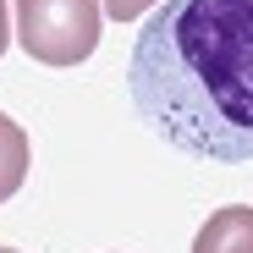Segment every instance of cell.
Here are the masks:
<instances>
[{
  "label": "cell",
  "instance_id": "6da1fadb",
  "mask_svg": "<svg viewBox=\"0 0 253 253\" xmlns=\"http://www.w3.org/2000/svg\"><path fill=\"white\" fill-rule=\"evenodd\" d=\"M138 121L209 165L253 160V0H165L126 55Z\"/></svg>",
  "mask_w": 253,
  "mask_h": 253
},
{
  "label": "cell",
  "instance_id": "7a4b0ae2",
  "mask_svg": "<svg viewBox=\"0 0 253 253\" xmlns=\"http://www.w3.org/2000/svg\"><path fill=\"white\" fill-rule=\"evenodd\" d=\"M105 0H17V44L44 66H77L99 44Z\"/></svg>",
  "mask_w": 253,
  "mask_h": 253
},
{
  "label": "cell",
  "instance_id": "3957f363",
  "mask_svg": "<svg viewBox=\"0 0 253 253\" xmlns=\"http://www.w3.org/2000/svg\"><path fill=\"white\" fill-rule=\"evenodd\" d=\"M193 253H253V204H226L193 237Z\"/></svg>",
  "mask_w": 253,
  "mask_h": 253
},
{
  "label": "cell",
  "instance_id": "277c9868",
  "mask_svg": "<svg viewBox=\"0 0 253 253\" xmlns=\"http://www.w3.org/2000/svg\"><path fill=\"white\" fill-rule=\"evenodd\" d=\"M28 165H33L28 132H22V126H17L11 116H0V204L22 193V182H28Z\"/></svg>",
  "mask_w": 253,
  "mask_h": 253
},
{
  "label": "cell",
  "instance_id": "5b68a950",
  "mask_svg": "<svg viewBox=\"0 0 253 253\" xmlns=\"http://www.w3.org/2000/svg\"><path fill=\"white\" fill-rule=\"evenodd\" d=\"M149 6H165V0H105V17H116V22H132V17H143Z\"/></svg>",
  "mask_w": 253,
  "mask_h": 253
},
{
  "label": "cell",
  "instance_id": "8992f818",
  "mask_svg": "<svg viewBox=\"0 0 253 253\" xmlns=\"http://www.w3.org/2000/svg\"><path fill=\"white\" fill-rule=\"evenodd\" d=\"M6 39H11V28H6V0H0V55H6Z\"/></svg>",
  "mask_w": 253,
  "mask_h": 253
},
{
  "label": "cell",
  "instance_id": "52a82bcc",
  "mask_svg": "<svg viewBox=\"0 0 253 253\" xmlns=\"http://www.w3.org/2000/svg\"><path fill=\"white\" fill-rule=\"evenodd\" d=\"M0 253H17V248H0Z\"/></svg>",
  "mask_w": 253,
  "mask_h": 253
}]
</instances>
